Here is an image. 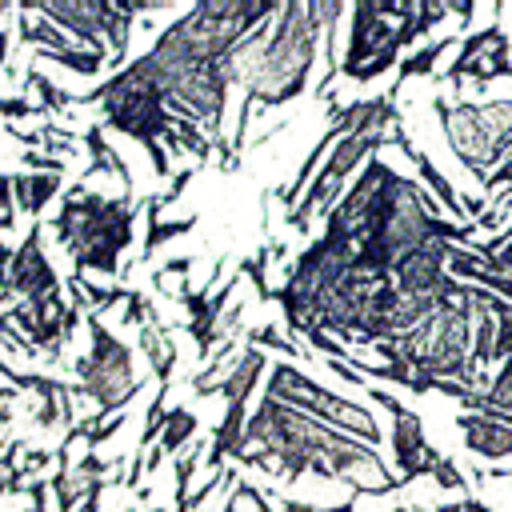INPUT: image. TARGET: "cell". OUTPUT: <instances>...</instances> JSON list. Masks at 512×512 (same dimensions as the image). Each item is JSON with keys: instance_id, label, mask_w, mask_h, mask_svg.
Masks as SVG:
<instances>
[{"instance_id": "cell-1", "label": "cell", "mask_w": 512, "mask_h": 512, "mask_svg": "<svg viewBox=\"0 0 512 512\" xmlns=\"http://www.w3.org/2000/svg\"><path fill=\"white\" fill-rule=\"evenodd\" d=\"M464 428H468V440H472L476 452H488V456L512 452V432L508 428H496L488 420H464Z\"/></svg>"}]
</instances>
